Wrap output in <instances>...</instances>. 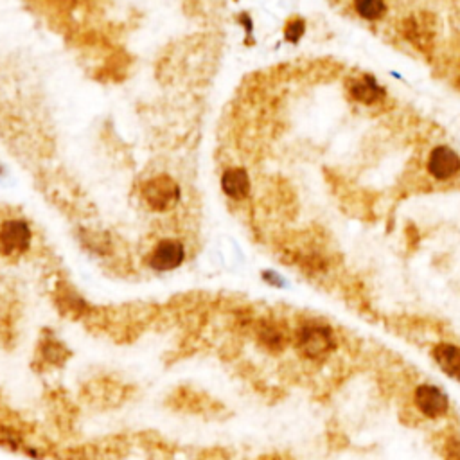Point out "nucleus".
<instances>
[{
  "mask_svg": "<svg viewBox=\"0 0 460 460\" xmlns=\"http://www.w3.org/2000/svg\"><path fill=\"white\" fill-rule=\"evenodd\" d=\"M428 171L435 180H450L460 171V157L448 146H437L430 153Z\"/></svg>",
  "mask_w": 460,
  "mask_h": 460,
  "instance_id": "11",
  "label": "nucleus"
},
{
  "mask_svg": "<svg viewBox=\"0 0 460 460\" xmlns=\"http://www.w3.org/2000/svg\"><path fill=\"white\" fill-rule=\"evenodd\" d=\"M403 31H405L406 40H410V42L414 43L415 47H419L421 51H428L430 47H432V28H430L428 22H423L421 17H417V14L412 17V19L405 20Z\"/></svg>",
  "mask_w": 460,
  "mask_h": 460,
  "instance_id": "14",
  "label": "nucleus"
},
{
  "mask_svg": "<svg viewBox=\"0 0 460 460\" xmlns=\"http://www.w3.org/2000/svg\"><path fill=\"white\" fill-rule=\"evenodd\" d=\"M433 359L442 373L460 379V347L455 344H437L433 347Z\"/></svg>",
  "mask_w": 460,
  "mask_h": 460,
  "instance_id": "13",
  "label": "nucleus"
},
{
  "mask_svg": "<svg viewBox=\"0 0 460 460\" xmlns=\"http://www.w3.org/2000/svg\"><path fill=\"white\" fill-rule=\"evenodd\" d=\"M262 277H264V281H268L270 284H275V286L282 284V279H279V277H277L273 272H264L262 273Z\"/></svg>",
  "mask_w": 460,
  "mask_h": 460,
  "instance_id": "19",
  "label": "nucleus"
},
{
  "mask_svg": "<svg viewBox=\"0 0 460 460\" xmlns=\"http://www.w3.org/2000/svg\"><path fill=\"white\" fill-rule=\"evenodd\" d=\"M304 31H306V23H304L302 19H293L290 20V22L286 23V29H284V36L288 42L291 43H297L302 38Z\"/></svg>",
  "mask_w": 460,
  "mask_h": 460,
  "instance_id": "18",
  "label": "nucleus"
},
{
  "mask_svg": "<svg viewBox=\"0 0 460 460\" xmlns=\"http://www.w3.org/2000/svg\"><path fill=\"white\" fill-rule=\"evenodd\" d=\"M252 333L259 347L270 353V355L282 353L291 342L290 333H288L284 324L272 320V318H262V320L253 324Z\"/></svg>",
  "mask_w": 460,
  "mask_h": 460,
  "instance_id": "6",
  "label": "nucleus"
},
{
  "mask_svg": "<svg viewBox=\"0 0 460 460\" xmlns=\"http://www.w3.org/2000/svg\"><path fill=\"white\" fill-rule=\"evenodd\" d=\"M349 92L356 101L364 103V105H374V103H377L385 96V90L370 76H364L362 79L353 81L349 87Z\"/></svg>",
  "mask_w": 460,
  "mask_h": 460,
  "instance_id": "15",
  "label": "nucleus"
},
{
  "mask_svg": "<svg viewBox=\"0 0 460 460\" xmlns=\"http://www.w3.org/2000/svg\"><path fill=\"white\" fill-rule=\"evenodd\" d=\"M355 8L358 14L365 20H379L387 11L385 0H355Z\"/></svg>",
  "mask_w": 460,
  "mask_h": 460,
  "instance_id": "17",
  "label": "nucleus"
},
{
  "mask_svg": "<svg viewBox=\"0 0 460 460\" xmlns=\"http://www.w3.org/2000/svg\"><path fill=\"white\" fill-rule=\"evenodd\" d=\"M143 200L147 207L155 212H166L175 209L180 202V185L167 175H158L144 182L140 189Z\"/></svg>",
  "mask_w": 460,
  "mask_h": 460,
  "instance_id": "5",
  "label": "nucleus"
},
{
  "mask_svg": "<svg viewBox=\"0 0 460 460\" xmlns=\"http://www.w3.org/2000/svg\"><path fill=\"white\" fill-rule=\"evenodd\" d=\"M295 349L299 355L308 359H322L327 355H331L336 347V338L331 327L322 324L308 322L297 327L293 333Z\"/></svg>",
  "mask_w": 460,
  "mask_h": 460,
  "instance_id": "2",
  "label": "nucleus"
},
{
  "mask_svg": "<svg viewBox=\"0 0 460 460\" xmlns=\"http://www.w3.org/2000/svg\"><path fill=\"white\" fill-rule=\"evenodd\" d=\"M414 401L419 412L430 419H439L442 415H446L448 406H450L446 394L439 387H433V385H421V387H417L414 394Z\"/></svg>",
  "mask_w": 460,
  "mask_h": 460,
  "instance_id": "10",
  "label": "nucleus"
},
{
  "mask_svg": "<svg viewBox=\"0 0 460 460\" xmlns=\"http://www.w3.org/2000/svg\"><path fill=\"white\" fill-rule=\"evenodd\" d=\"M52 419H54V423L58 424L61 430L72 428L74 419H76L74 406L70 405V401L65 396H61V394L52 396Z\"/></svg>",
  "mask_w": 460,
  "mask_h": 460,
  "instance_id": "16",
  "label": "nucleus"
},
{
  "mask_svg": "<svg viewBox=\"0 0 460 460\" xmlns=\"http://www.w3.org/2000/svg\"><path fill=\"white\" fill-rule=\"evenodd\" d=\"M135 388L132 385L119 381L112 376H97L88 379L81 387V399L88 406L99 410H112L123 406L132 399Z\"/></svg>",
  "mask_w": 460,
  "mask_h": 460,
  "instance_id": "1",
  "label": "nucleus"
},
{
  "mask_svg": "<svg viewBox=\"0 0 460 460\" xmlns=\"http://www.w3.org/2000/svg\"><path fill=\"white\" fill-rule=\"evenodd\" d=\"M221 191L230 200L241 202L249 198L250 194V176L243 167H230L221 175Z\"/></svg>",
  "mask_w": 460,
  "mask_h": 460,
  "instance_id": "12",
  "label": "nucleus"
},
{
  "mask_svg": "<svg viewBox=\"0 0 460 460\" xmlns=\"http://www.w3.org/2000/svg\"><path fill=\"white\" fill-rule=\"evenodd\" d=\"M72 353L67 344L58 338L52 331L43 329L34 347V358H32V368L38 373H49L54 368H61L67 365Z\"/></svg>",
  "mask_w": 460,
  "mask_h": 460,
  "instance_id": "4",
  "label": "nucleus"
},
{
  "mask_svg": "<svg viewBox=\"0 0 460 460\" xmlns=\"http://www.w3.org/2000/svg\"><path fill=\"white\" fill-rule=\"evenodd\" d=\"M31 229L23 220L6 221L0 229V252L4 255H22L31 247Z\"/></svg>",
  "mask_w": 460,
  "mask_h": 460,
  "instance_id": "7",
  "label": "nucleus"
},
{
  "mask_svg": "<svg viewBox=\"0 0 460 460\" xmlns=\"http://www.w3.org/2000/svg\"><path fill=\"white\" fill-rule=\"evenodd\" d=\"M185 259L184 244L176 240H164L151 250L147 264L155 272H173Z\"/></svg>",
  "mask_w": 460,
  "mask_h": 460,
  "instance_id": "8",
  "label": "nucleus"
},
{
  "mask_svg": "<svg viewBox=\"0 0 460 460\" xmlns=\"http://www.w3.org/2000/svg\"><path fill=\"white\" fill-rule=\"evenodd\" d=\"M166 405L175 412L189 415H203V417H216L225 412V406L220 401L209 396L207 392L193 387H176L166 399Z\"/></svg>",
  "mask_w": 460,
  "mask_h": 460,
  "instance_id": "3",
  "label": "nucleus"
},
{
  "mask_svg": "<svg viewBox=\"0 0 460 460\" xmlns=\"http://www.w3.org/2000/svg\"><path fill=\"white\" fill-rule=\"evenodd\" d=\"M54 304L61 317L70 318V320H85L92 309L78 291L67 284L58 286L54 293Z\"/></svg>",
  "mask_w": 460,
  "mask_h": 460,
  "instance_id": "9",
  "label": "nucleus"
}]
</instances>
